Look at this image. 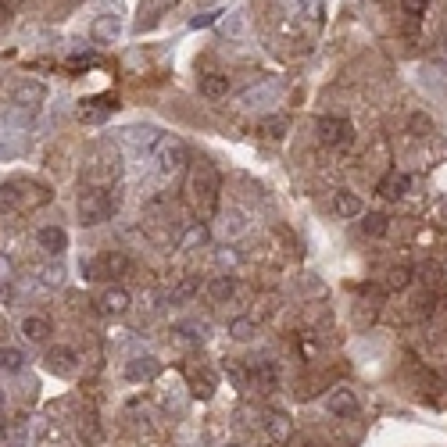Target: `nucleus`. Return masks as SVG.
<instances>
[{
	"label": "nucleus",
	"mask_w": 447,
	"mask_h": 447,
	"mask_svg": "<svg viewBox=\"0 0 447 447\" xmlns=\"http://www.w3.org/2000/svg\"><path fill=\"white\" fill-rule=\"evenodd\" d=\"M47 200H51V190L40 186V183H29V179L0 183V211H4V215H15V211H26V207H40Z\"/></svg>",
	"instance_id": "obj_1"
},
{
	"label": "nucleus",
	"mask_w": 447,
	"mask_h": 447,
	"mask_svg": "<svg viewBox=\"0 0 447 447\" xmlns=\"http://www.w3.org/2000/svg\"><path fill=\"white\" fill-rule=\"evenodd\" d=\"M118 207V197H111L108 190H86L79 197V222L83 226H101L111 218V211Z\"/></svg>",
	"instance_id": "obj_2"
},
{
	"label": "nucleus",
	"mask_w": 447,
	"mask_h": 447,
	"mask_svg": "<svg viewBox=\"0 0 447 447\" xmlns=\"http://www.w3.org/2000/svg\"><path fill=\"white\" fill-rule=\"evenodd\" d=\"M154 158H158V168H161L165 175H175V172L186 168L190 150H186V143L175 140V136H158V140H154Z\"/></svg>",
	"instance_id": "obj_3"
},
{
	"label": "nucleus",
	"mask_w": 447,
	"mask_h": 447,
	"mask_svg": "<svg viewBox=\"0 0 447 447\" xmlns=\"http://www.w3.org/2000/svg\"><path fill=\"white\" fill-rule=\"evenodd\" d=\"M193 193H197V204H200V215H215L218 207V175L207 161H200V168L193 172Z\"/></svg>",
	"instance_id": "obj_4"
},
{
	"label": "nucleus",
	"mask_w": 447,
	"mask_h": 447,
	"mask_svg": "<svg viewBox=\"0 0 447 447\" xmlns=\"http://www.w3.org/2000/svg\"><path fill=\"white\" fill-rule=\"evenodd\" d=\"M125 269H129V258H125L122 251H104V255L83 262V272H86V279H93V283H101V279H115V276H122Z\"/></svg>",
	"instance_id": "obj_5"
},
{
	"label": "nucleus",
	"mask_w": 447,
	"mask_h": 447,
	"mask_svg": "<svg viewBox=\"0 0 447 447\" xmlns=\"http://www.w3.org/2000/svg\"><path fill=\"white\" fill-rule=\"evenodd\" d=\"M315 133H319V140H322L326 147H347L351 136H354L351 122H347V118H336V115H322V118L315 122Z\"/></svg>",
	"instance_id": "obj_6"
},
{
	"label": "nucleus",
	"mask_w": 447,
	"mask_h": 447,
	"mask_svg": "<svg viewBox=\"0 0 447 447\" xmlns=\"http://www.w3.org/2000/svg\"><path fill=\"white\" fill-rule=\"evenodd\" d=\"M118 108V101L111 97V93H101V97H90V101H83V108H79V118L83 122H104L111 111Z\"/></svg>",
	"instance_id": "obj_7"
},
{
	"label": "nucleus",
	"mask_w": 447,
	"mask_h": 447,
	"mask_svg": "<svg viewBox=\"0 0 447 447\" xmlns=\"http://www.w3.org/2000/svg\"><path fill=\"white\" fill-rule=\"evenodd\" d=\"M326 408H329V415H336V418H354V415H358V397H354V390L340 386V390H333V394L326 397Z\"/></svg>",
	"instance_id": "obj_8"
},
{
	"label": "nucleus",
	"mask_w": 447,
	"mask_h": 447,
	"mask_svg": "<svg viewBox=\"0 0 447 447\" xmlns=\"http://www.w3.org/2000/svg\"><path fill=\"white\" fill-rule=\"evenodd\" d=\"M158 372H161V361L150 358V354H140V358H133V361L125 365V376H129L133 383H147V379H154Z\"/></svg>",
	"instance_id": "obj_9"
},
{
	"label": "nucleus",
	"mask_w": 447,
	"mask_h": 447,
	"mask_svg": "<svg viewBox=\"0 0 447 447\" xmlns=\"http://www.w3.org/2000/svg\"><path fill=\"white\" fill-rule=\"evenodd\" d=\"M118 33H122V22H118L115 15H97L93 26H90V36H93L97 43H115Z\"/></svg>",
	"instance_id": "obj_10"
},
{
	"label": "nucleus",
	"mask_w": 447,
	"mask_h": 447,
	"mask_svg": "<svg viewBox=\"0 0 447 447\" xmlns=\"http://www.w3.org/2000/svg\"><path fill=\"white\" fill-rule=\"evenodd\" d=\"M36 240H40V247H43L47 255H65V247H68V233H65L61 226H43V230L36 233Z\"/></svg>",
	"instance_id": "obj_11"
},
{
	"label": "nucleus",
	"mask_w": 447,
	"mask_h": 447,
	"mask_svg": "<svg viewBox=\"0 0 447 447\" xmlns=\"http://www.w3.org/2000/svg\"><path fill=\"white\" fill-rule=\"evenodd\" d=\"M76 351L72 347H54V351H47V365H51V372H58V376H72L76 372Z\"/></svg>",
	"instance_id": "obj_12"
},
{
	"label": "nucleus",
	"mask_w": 447,
	"mask_h": 447,
	"mask_svg": "<svg viewBox=\"0 0 447 447\" xmlns=\"http://www.w3.org/2000/svg\"><path fill=\"white\" fill-rule=\"evenodd\" d=\"M333 207H336V215H340V218H361V215H365L361 197H358V193H351V190H340V193H336V200H333Z\"/></svg>",
	"instance_id": "obj_13"
},
{
	"label": "nucleus",
	"mask_w": 447,
	"mask_h": 447,
	"mask_svg": "<svg viewBox=\"0 0 447 447\" xmlns=\"http://www.w3.org/2000/svg\"><path fill=\"white\" fill-rule=\"evenodd\" d=\"M101 312H104V315H125V312H129V294H125L122 287L104 290V297H101Z\"/></svg>",
	"instance_id": "obj_14"
},
{
	"label": "nucleus",
	"mask_w": 447,
	"mask_h": 447,
	"mask_svg": "<svg viewBox=\"0 0 447 447\" xmlns=\"http://www.w3.org/2000/svg\"><path fill=\"white\" fill-rule=\"evenodd\" d=\"M200 93H204V97H211V101L226 97V93H230V76H218V72L200 76Z\"/></svg>",
	"instance_id": "obj_15"
},
{
	"label": "nucleus",
	"mask_w": 447,
	"mask_h": 447,
	"mask_svg": "<svg viewBox=\"0 0 447 447\" xmlns=\"http://www.w3.org/2000/svg\"><path fill=\"white\" fill-rule=\"evenodd\" d=\"M22 336L33 340V344H43L51 336V322L40 319V315H29V319H22Z\"/></svg>",
	"instance_id": "obj_16"
},
{
	"label": "nucleus",
	"mask_w": 447,
	"mask_h": 447,
	"mask_svg": "<svg viewBox=\"0 0 447 447\" xmlns=\"http://www.w3.org/2000/svg\"><path fill=\"white\" fill-rule=\"evenodd\" d=\"M408 186H411V175H404V172H390V175H386V179L379 183V193L394 200V197H401V193H404Z\"/></svg>",
	"instance_id": "obj_17"
},
{
	"label": "nucleus",
	"mask_w": 447,
	"mask_h": 447,
	"mask_svg": "<svg viewBox=\"0 0 447 447\" xmlns=\"http://www.w3.org/2000/svg\"><path fill=\"white\" fill-rule=\"evenodd\" d=\"M197 290H200V276H186V279H179V283L172 287L168 301H172V304H186V301H190Z\"/></svg>",
	"instance_id": "obj_18"
},
{
	"label": "nucleus",
	"mask_w": 447,
	"mask_h": 447,
	"mask_svg": "<svg viewBox=\"0 0 447 447\" xmlns=\"http://www.w3.org/2000/svg\"><path fill=\"white\" fill-rule=\"evenodd\" d=\"M290 433H294V426H290V415H283V411H272V415H269V436H272L276 443H287V440H290Z\"/></svg>",
	"instance_id": "obj_19"
},
{
	"label": "nucleus",
	"mask_w": 447,
	"mask_h": 447,
	"mask_svg": "<svg viewBox=\"0 0 447 447\" xmlns=\"http://www.w3.org/2000/svg\"><path fill=\"white\" fill-rule=\"evenodd\" d=\"M207 294H211L215 301H230V297L237 294V283H233V276H215V279L207 283Z\"/></svg>",
	"instance_id": "obj_20"
},
{
	"label": "nucleus",
	"mask_w": 447,
	"mask_h": 447,
	"mask_svg": "<svg viewBox=\"0 0 447 447\" xmlns=\"http://www.w3.org/2000/svg\"><path fill=\"white\" fill-rule=\"evenodd\" d=\"M15 101H19L22 108H36V104L43 101V86H40V83H22V86L15 90Z\"/></svg>",
	"instance_id": "obj_21"
},
{
	"label": "nucleus",
	"mask_w": 447,
	"mask_h": 447,
	"mask_svg": "<svg viewBox=\"0 0 447 447\" xmlns=\"http://www.w3.org/2000/svg\"><path fill=\"white\" fill-rule=\"evenodd\" d=\"M22 365H26V354L19 347H0V369L4 372H22Z\"/></svg>",
	"instance_id": "obj_22"
},
{
	"label": "nucleus",
	"mask_w": 447,
	"mask_h": 447,
	"mask_svg": "<svg viewBox=\"0 0 447 447\" xmlns=\"http://www.w3.org/2000/svg\"><path fill=\"white\" fill-rule=\"evenodd\" d=\"M386 215H379V211H372V215H361V230H365V237H383L386 233Z\"/></svg>",
	"instance_id": "obj_23"
},
{
	"label": "nucleus",
	"mask_w": 447,
	"mask_h": 447,
	"mask_svg": "<svg viewBox=\"0 0 447 447\" xmlns=\"http://www.w3.org/2000/svg\"><path fill=\"white\" fill-rule=\"evenodd\" d=\"M251 376H255V383H262V386H276V365L272 361H255L251 365Z\"/></svg>",
	"instance_id": "obj_24"
},
{
	"label": "nucleus",
	"mask_w": 447,
	"mask_h": 447,
	"mask_svg": "<svg viewBox=\"0 0 447 447\" xmlns=\"http://www.w3.org/2000/svg\"><path fill=\"white\" fill-rule=\"evenodd\" d=\"M190 383H193V394H197V397H211V394H215V376H211L207 369H204L200 376L190 372Z\"/></svg>",
	"instance_id": "obj_25"
},
{
	"label": "nucleus",
	"mask_w": 447,
	"mask_h": 447,
	"mask_svg": "<svg viewBox=\"0 0 447 447\" xmlns=\"http://www.w3.org/2000/svg\"><path fill=\"white\" fill-rule=\"evenodd\" d=\"M230 333H233V340H251V336L258 333V326H255L251 319H233V322H230Z\"/></svg>",
	"instance_id": "obj_26"
},
{
	"label": "nucleus",
	"mask_w": 447,
	"mask_h": 447,
	"mask_svg": "<svg viewBox=\"0 0 447 447\" xmlns=\"http://www.w3.org/2000/svg\"><path fill=\"white\" fill-rule=\"evenodd\" d=\"M79 429H83V436H86L90 443H101V422H97V415H83Z\"/></svg>",
	"instance_id": "obj_27"
},
{
	"label": "nucleus",
	"mask_w": 447,
	"mask_h": 447,
	"mask_svg": "<svg viewBox=\"0 0 447 447\" xmlns=\"http://www.w3.org/2000/svg\"><path fill=\"white\" fill-rule=\"evenodd\" d=\"M207 240V230L204 226H193L186 237H183V247H197V244H204Z\"/></svg>",
	"instance_id": "obj_28"
},
{
	"label": "nucleus",
	"mask_w": 447,
	"mask_h": 447,
	"mask_svg": "<svg viewBox=\"0 0 447 447\" xmlns=\"http://www.w3.org/2000/svg\"><path fill=\"white\" fill-rule=\"evenodd\" d=\"M262 129H265L269 136H283V133H287V118H265Z\"/></svg>",
	"instance_id": "obj_29"
},
{
	"label": "nucleus",
	"mask_w": 447,
	"mask_h": 447,
	"mask_svg": "<svg viewBox=\"0 0 447 447\" xmlns=\"http://www.w3.org/2000/svg\"><path fill=\"white\" fill-rule=\"evenodd\" d=\"M401 8L408 11V15H426V8H429V0H401Z\"/></svg>",
	"instance_id": "obj_30"
},
{
	"label": "nucleus",
	"mask_w": 447,
	"mask_h": 447,
	"mask_svg": "<svg viewBox=\"0 0 447 447\" xmlns=\"http://www.w3.org/2000/svg\"><path fill=\"white\" fill-rule=\"evenodd\" d=\"M218 15H222V11H204V15H197V19L190 22V29H207V26H215Z\"/></svg>",
	"instance_id": "obj_31"
},
{
	"label": "nucleus",
	"mask_w": 447,
	"mask_h": 447,
	"mask_svg": "<svg viewBox=\"0 0 447 447\" xmlns=\"http://www.w3.org/2000/svg\"><path fill=\"white\" fill-rule=\"evenodd\" d=\"M408 279H411V269H394L390 272V287H408Z\"/></svg>",
	"instance_id": "obj_32"
},
{
	"label": "nucleus",
	"mask_w": 447,
	"mask_h": 447,
	"mask_svg": "<svg viewBox=\"0 0 447 447\" xmlns=\"http://www.w3.org/2000/svg\"><path fill=\"white\" fill-rule=\"evenodd\" d=\"M0 408H4V390H0Z\"/></svg>",
	"instance_id": "obj_33"
},
{
	"label": "nucleus",
	"mask_w": 447,
	"mask_h": 447,
	"mask_svg": "<svg viewBox=\"0 0 447 447\" xmlns=\"http://www.w3.org/2000/svg\"><path fill=\"white\" fill-rule=\"evenodd\" d=\"M226 447H240V443H226Z\"/></svg>",
	"instance_id": "obj_34"
}]
</instances>
